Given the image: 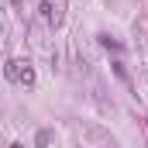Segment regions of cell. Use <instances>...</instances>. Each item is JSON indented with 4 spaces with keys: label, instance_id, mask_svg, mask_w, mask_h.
<instances>
[{
    "label": "cell",
    "instance_id": "1",
    "mask_svg": "<svg viewBox=\"0 0 148 148\" xmlns=\"http://www.w3.org/2000/svg\"><path fill=\"white\" fill-rule=\"evenodd\" d=\"M3 73H7V79H14V83H21V86H31V83H35V69H31L28 62H21V59H10V62L3 66Z\"/></svg>",
    "mask_w": 148,
    "mask_h": 148
},
{
    "label": "cell",
    "instance_id": "2",
    "mask_svg": "<svg viewBox=\"0 0 148 148\" xmlns=\"http://www.w3.org/2000/svg\"><path fill=\"white\" fill-rule=\"evenodd\" d=\"M48 141H52V131H38L35 145H38V148H48Z\"/></svg>",
    "mask_w": 148,
    "mask_h": 148
},
{
    "label": "cell",
    "instance_id": "3",
    "mask_svg": "<svg viewBox=\"0 0 148 148\" xmlns=\"http://www.w3.org/2000/svg\"><path fill=\"white\" fill-rule=\"evenodd\" d=\"M10 148H24V145H21V141H14V145H10Z\"/></svg>",
    "mask_w": 148,
    "mask_h": 148
},
{
    "label": "cell",
    "instance_id": "4",
    "mask_svg": "<svg viewBox=\"0 0 148 148\" xmlns=\"http://www.w3.org/2000/svg\"><path fill=\"white\" fill-rule=\"evenodd\" d=\"M14 3H21V0H14Z\"/></svg>",
    "mask_w": 148,
    "mask_h": 148
}]
</instances>
